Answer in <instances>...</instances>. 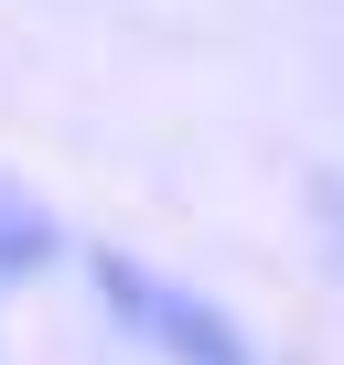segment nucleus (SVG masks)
I'll return each mask as SVG.
<instances>
[{"label":"nucleus","mask_w":344,"mask_h":365,"mask_svg":"<svg viewBox=\"0 0 344 365\" xmlns=\"http://www.w3.org/2000/svg\"><path fill=\"white\" fill-rule=\"evenodd\" d=\"M86 279H97V301H108L140 344H161L172 365H258L248 333H237L226 312H205L183 279H161L151 258H118V247H108V258H86Z\"/></svg>","instance_id":"1"}]
</instances>
